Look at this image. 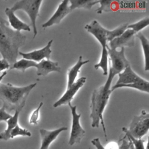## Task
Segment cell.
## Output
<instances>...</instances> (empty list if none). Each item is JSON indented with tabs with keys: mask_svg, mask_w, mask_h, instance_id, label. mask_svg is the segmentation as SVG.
I'll return each mask as SVG.
<instances>
[{
	"mask_svg": "<svg viewBox=\"0 0 149 149\" xmlns=\"http://www.w3.org/2000/svg\"><path fill=\"white\" fill-rule=\"evenodd\" d=\"M26 40L25 35L10 28L8 22L0 16V54L10 66L17 61L19 48Z\"/></svg>",
	"mask_w": 149,
	"mask_h": 149,
	"instance_id": "6da1fadb",
	"label": "cell"
},
{
	"mask_svg": "<svg viewBox=\"0 0 149 149\" xmlns=\"http://www.w3.org/2000/svg\"><path fill=\"white\" fill-rule=\"evenodd\" d=\"M108 73V76L105 83L93 91L90 106L91 111L90 118L91 119V127H98L101 123L106 140H107V134L103 118V112L112 93L111 86L113 79L110 73Z\"/></svg>",
	"mask_w": 149,
	"mask_h": 149,
	"instance_id": "7a4b0ae2",
	"label": "cell"
},
{
	"mask_svg": "<svg viewBox=\"0 0 149 149\" xmlns=\"http://www.w3.org/2000/svg\"><path fill=\"white\" fill-rule=\"evenodd\" d=\"M37 83L25 86H15L10 83H0V100L6 112L12 111H21L30 91L36 86Z\"/></svg>",
	"mask_w": 149,
	"mask_h": 149,
	"instance_id": "3957f363",
	"label": "cell"
},
{
	"mask_svg": "<svg viewBox=\"0 0 149 149\" xmlns=\"http://www.w3.org/2000/svg\"><path fill=\"white\" fill-rule=\"evenodd\" d=\"M84 29L95 37L102 47V53L100 61L98 63H96L94 67L95 69H98L99 68H101L102 69L103 74L106 76L108 74V63L107 38L106 36L107 29L102 27L95 20L92 21L90 24L85 25Z\"/></svg>",
	"mask_w": 149,
	"mask_h": 149,
	"instance_id": "277c9868",
	"label": "cell"
},
{
	"mask_svg": "<svg viewBox=\"0 0 149 149\" xmlns=\"http://www.w3.org/2000/svg\"><path fill=\"white\" fill-rule=\"evenodd\" d=\"M42 2V1L41 0H21L16 2L13 6L10 8L13 12L21 10L27 14L33 27V38L37 35L36 20L38 16L40 8Z\"/></svg>",
	"mask_w": 149,
	"mask_h": 149,
	"instance_id": "5b68a950",
	"label": "cell"
},
{
	"mask_svg": "<svg viewBox=\"0 0 149 149\" xmlns=\"http://www.w3.org/2000/svg\"><path fill=\"white\" fill-rule=\"evenodd\" d=\"M149 113L146 111H141L138 116H134L130 124L129 128L123 127L122 131L127 133L136 139H142L148 131Z\"/></svg>",
	"mask_w": 149,
	"mask_h": 149,
	"instance_id": "8992f818",
	"label": "cell"
},
{
	"mask_svg": "<svg viewBox=\"0 0 149 149\" xmlns=\"http://www.w3.org/2000/svg\"><path fill=\"white\" fill-rule=\"evenodd\" d=\"M107 51L111 62L109 72L114 77L116 74L121 73L125 68L130 66V63L125 55V48H121L119 51H118L111 49L107 46Z\"/></svg>",
	"mask_w": 149,
	"mask_h": 149,
	"instance_id": "52a82bcc",
	"label": "cell"
},
{
	"mask_svg": "<svg viewBox=\"0 0 149 149\" xmlns=\"http://www.w3.org/2000/svg\"><path fill=\"white\" fill-rule=\"evenodd\" d=\"M68 105L71 110L72 116L71 131L68 144L70 146H73L74 144H79L81 142L85 135L86 132L81 126L80 122L81 114L77 113V107L76 105H72L70 102L68 104Z\"/></svg>",
	"mask_w": 149,
	"mask_h": 149,
	"instance_id": "ba28073f",
	"label": "cell"
},
{
	"mask_svg": "<svg viewBox=\"0 0 149 149\" xmlns=\"http://www.w3.org/2000/svg\"><path fill=\"white\" fill-rule=\"evenodd\" d=\"M86 81V77H81L74 81L69 87L67 88L66 91L62 96L53 104L54 108L58 107L62 105L68 104L73 100L76 93L83 87Z\"/></svg>",
	"mask_w": 149,
	"mask_h": 149,
	"instance_id": "9c48e42d",
	"label": "cell"
},
{
	"mask_svg": "<svg viewBox=\"0 0 149 149\" xmlns=\"http://www.w3.org/2000/svg\"><path fill=\"white\" fill-rule=\"evenodd\" d=\"M136 33L132 29H127L120 36L115 38L109 42V48L116 49L118 48L125 47H133L134 46V38Z\"/></svg>",
	"mask_w": 149,
	"mask_h": 149,
	"instance_id": "30bf717a",
	"label": "cell"
},
{
	"mask_svg": "<svg viewBox=\"0 0 149 149\" xmlns=\"http://www.w3.org/2000/svg\"><path fill=\"white\" fill-rule=\"evenodd\" d=\"M52 42L53 40H51L42 48L36 49L31 52H23L19 51V55L22 56L24 59L33 61L37 63L40 62L41 61L44 59V58L46 59H49L52 52L51 47Z\"/></svg>",
	"mask_w": 149,
	"mask_h": 149,
	"instance_id": "8fae6325",
	"label": "cell"
},
{
	"mask_svg": "<svg viewBox=\"0 0 149 149\" xmlns=\"http://www.w3.org/2000/svg\"><path fill=\"white\" fill-rule=\"evenodd\" d=\"M70 12L69 9V1H62L58 5L57 9L53 15L46 22L42 24V27L45 29L54 24H59Z\"/></svg>",
	"mask_w": 149,
	"mask_h": 149,
	"instance_id": "7c38bea8",
	"label": "cell"
},
{
	"mask_svg": "<svg viewBox=\"0 0 149 149\" xmlns=\"http://www.w3.org/2000/svg\"><path fill=\"white\" fill-rule=\"evenodd\" d=\"M67 129L68 127L65 126H62L53 130L41 129L40 130L41 136V146L40 149H49L51 143L56 140L59 134L61 132L67 130Z\"/></svg>",
	"mask_w": 149,
	"mask_h": 149,
	"instance_id": "4fadbf2b",
	"label": "cell"
},
{
	"mask_svg": "<svg viewBox=\"0 0 149 149\" xmlns=\"http://www.w3.org/2000/svg\"><path fill=\"white\" fill-rule=\"evenodd\" d=\"M37 76H46L49 73L56 72L61 73V68L58 62H54L49 59H43L37 63Z\"/></svg>",
	"mask_w": 149,
	"mask_h": 149,
	"instance_id": "5bb4252c",
	"label": "cell"
},
{
	"mask_svg": "<svg viewBox=\"0 0 149 149\" xmlns=\"http://www.w3.org/2000/svg\"><path fill=\"white\" fill-rule=\"evenodd\" d=\"M5 13L8 17L9 24H10L14 30L20 32L22 30L30 31V26L19 19L10 8H6L5 10Z\"/></svg>",
	"mask_w": 149,
	"mask_h": 149,
	"instance_id": "9a60e30c",
	"label": "cell"
},
{
	"mask_svg": "<svg viewBox=\"0 0 149 149\" xmlns=\"http://www.w3.org/2000/svg\"><path fill=\"white\" fill-rule=\"evenodd\" d=\"M143 79L136 74L132 69L130 65L125 68L118 74V80L116 84H131L141 81Z\"/></svg>",
	"mask_w": 149,
	"mask_h": 149,
	"instance_id": "2e32d148",
	"label": "cell"
},
{
	"mask_svg": "<svg viewBox=\"0 0 149 149\" xmlns=\"http://www.w3.org/2000/svg\"><path fill=\"white\" fill-rule=\"evenodd\" d=\"M89 62V60H83V56L80 55L76 63L72 68L68 69V83L67 88L69 87L74 81L77 76L79 72H80V68L83 65Z\"/></svg>",
	"mask_w": 149,
	"mask_h": 149,
	"instance_id": "e0dca14e",
	"label": "cell"
},
{
	"mask_svg": "<svg viewBox=\"0 0 149 149\" xmlns=\"http://www.w3.org/2000/svg\"><path fill=\"white\" fill-rule=\"evenodd\" d=\"M20 112V111H15L14 114L6 121L7 127L3 132L0 133V140L7 141L10 139V132L18 124L19 116Z\"/></svg>",
	"mask_w": 149,
	"mask_h": 149,
	"instance_id": "ac0fdd59",
	"label": "cell"
},
{
	"mask_svg": "<svg viewBox=\"0 0 149 149\" xmlns=\"http://www.w3.org/2000/svg\"><path fill=\"white\" fill-rule=\"evenodd\" d=\"M120 87L132 88L137 89L143 92H145L147 94L149 93V82L144 79L141 81L134 83H131V84H115L112 87V88H111V92H112L115 90Z\"/></svg>",
	"mask_w": 149,
	"mask_h": 149,
	"instance_id": "d6986e66",
	"label": "cell"
},
{
	"mask_svg": "<svg viewBox=\"0 0 149 149\" xmlns=\"http://www.w3.org/2000/svg\"><path fill=\"white\" fill-rule=\"evenodd\" d=\"M99 3L95 0H70L69 1V9L72 11L76 8H85L91 9L92 6Z\"/></svg>",
	"mask_w": 149,
	"mask_h": 149,
	"instance_id": "ffe728a7",
	"label": "cell"
},
{
	"mask_svg": "<svg viewBox=\"0 0 149 149\" xmlns=\"http://www.w3.org/2000/svg\"><path fill=\"white\" fill-rule=\"evenodd\" d=\"M135 36L139 38L143 51L144 57V62H145V67L144 70L146 71H148L149 70L148 66V55H149V42L148 39L143 35V34L141 32H139L136 34Z\"/></svg>",
	"mask_w": 149,
	"mask_h": 149,
	"instance_id": "44dd1931",
	"label": "cell"
},
{
	"mask_svg": "<svg viewBox=\"0 0 149 149\" xmlns=\"http://www.w3.org/2000/svg\"><path fill=\"white\" fill-rule=\"evenodd\" d=\"M37 63L34 61L22 58L19 61H17L16 62H15L10 67L9 70L16 69L22 72H24L25 70L28 68H32V67L36 68Z\"/></svg>",
	"mask_w": 149,
	"mask_h": 149,
	"instance_id": "7402d4cb",
	"label": "cell"
},
{
	"mask_svg": "<svg viewBox=\"0 0 149 149\" xmlns=\"http://www.w3.org/2000/svg\"><path fill=\"white\" fill-rule=\"evenodd\" d=\"M100 6L96 10L98 14H101L102 12H111L116 9V2L109 0H101L99 1Z\"/></svg>",
	"mask_w": 149,
	"mask_h": 149,
	"instance_id": "603a6c76",
	"label": "cell"
},
{
	"mask_svg": "<svg viewBox=\"0 0 149 149\" xmlns=\"http://www.w3.org/2000/svg\"><path fill=\"white\" fill-rule=\"evenodd\" d=\"M127 23H124L113 30H109L107 29L106 36L107 38V41L109 42L115 38L120 36L127 29Z\"/></svg>",
	"mask_w": 149,
	"mask_h": 149,
	"instance_id": "cb8c5ba5",
	"label": "cell"
},
{
	"mask_svg": "<svg viewBox=\"0 0 149 149\" xmlns=\"http://www.w3.org/2000/svg\"><path fill=\"white\" fill-rule=\"evenodd\" d=\"M19 136L30 137L31 136V133L29 130L20 127L19 125L17 124L10 132V134H9L10 139H13Z\"/></svg>",
	"mask_w": 149,
	"mask_h": 149,
	"instance_id": "d4e9b609",
	"label": "cell"
},
{
	"mask_svg": "<svg viewBox=\"0 0 149 149\" xmlns=\"http://www.w3.org/2000/svg\"><path fill=\"white\" fill-rule=\"evenodd\" d=\"M149 24V17H146L136 23L128 24L127 29L133 30L136 33L140 32V30L147 27Z\"/></svg>",
	"mask_w": 149,
	"mask_h": 149,
	"instance_id": "484cf974",
	"label": "cell"
},
{
	"mask_svg": "<svg viewBox=\"0 0 149 149\" xmlns=\"http://www.w3.org/2000/svg\"><path fill=\"white\" fill-rule=\"evenodd\" d=\"M43 105V102H41L38 107L34 110L31 113L29 118V123L31 125H36L38 123L40 119V111Z\"/></svg>",
	"mask_w": 149,
	"mask_h": 149,
	"instance_id": "4316f807",
	"label": "cell"
},
{
	"mask_svg": "<svg viewBox=\"0 0 149 149\" xmlns=\"http://www.w3.org/2000/svg\"><path fill=\"white\" fill-rule=\"evenodd\" d=\"M126 137L131 141L134 149H146L144 140L141 139H136L131 136L127 133H125Z\"/></svg>",
	"mask_w": 149,
	"mask_h": 149,
	"instance_id": "83f0119b",
	"label": "cell"
},
{
	"mask_svg": "<svg viewBox=\"0 0 149 149\" xmlns=\"http://www.w3.org/2000/svg\"><path fill=\"white\" fill-rule=\"evenodd\" d=\"M119 148L118 149H130L131 146V141L126 137L122 138L119 141Z\"/></svg>",
	"mask_w": 149,
	"mask_h": 149,
	"instance_id": "f1b7e54d",
	"label": "cell"
},
{
	"mask_svg": "<svg viewBox=\"0 0 149 149\" xmlns=\"http://www.w3.org/2000/svg\"><path fill=\"white\" fill-rule=\"evenodd\" d=\"M12 115L5 110L3 107L0 108V122L2 121H6L9 118H10Z\"/></svg>",
	"mask_w": 149,
	"mask_h": 149,
	"instance_id": "f546056e",
	"label": "cell"
},
{
	"mask_svg": "<svg viewBox=\"0 0 149 149\" xmlns=\"http://www.w3.org/2000/svg\"><path fill=\"white\" fill-rule=\"evenodd\" d=\"M10 67V65L5 59H0V74L2 72L6 71V70L9 69Z\"/></svg>",
	"mask_w": 149,
	"mask_h": 149,
	"instance_id": "4dcf8cb0",
	"label": "cell"
},
{
	"mask_svg": "<svg viewBox=\"0 0 149 149\" xmlns=\"http://www.w3.org/2000/svg\"><path fill=\"white\" fill-rule=\"evenodd\" d=\"M91 143L96 148V149H105L104 147L101 144L99 138H95L93 139Z\"/></svg>",
	"mask_w": 149,
	"mask_h": 149,
	"instance_id": "1f68e13d",
	"label": "cell"
},
{
	"mask_svg": "<svg viewBox=\"0 0 149 149\" xmlns=\"http://www.w3.org/2000/svg\"><path fill=\"white\" fill-rule=\"evenodd\" d=\"M105 149H118L119 144L115 141H111L107 144V145L104 147Z\"/></svg>",
	"mask_w": 149,
	"mask_h": 149,
	"instance_id": "d6a6232c",
	"label": "cell"
},
{
	"mask_svg": "<svg viewBox=\"0 0 149 149\" xmlns=\"http://www.w3.org/2000/svg\"><path fill=\"white\" fill-rule=\"evenodd\" d=\"M7 73H8L7 71H5V72H2V73L0 74V83H1V81L2 80V79H3V77L7 74Z\"/></svg>",
	"mask_w": 149,
	"mask_h": 149,
	"instance_id": "836d02e7",
	"label": "cell"
},
{
	"mask_svg": "<svg viewBox=\"0 0 149 149\" xmlns=\"http://www.w3.org/2000/svg\"><path fill=\"white\" fill-rule=\"evenodd\" d=\"M131 143H132V142H131ZM130 149H134V147H133V146L132 143L131 144V146H130Z\"/></svg>",
	"mask_w": 149,
	"mask_h": 149,
	"instance_id": "e575fe53",
	"label": "cell"
}]
</instances>
